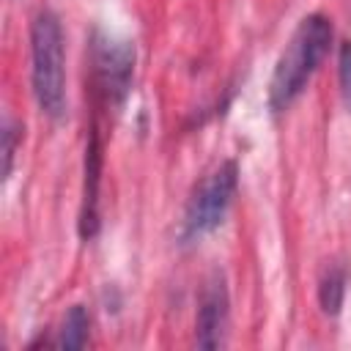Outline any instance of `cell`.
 Here are the masks:
<instances>
[{
	"instance_id": "9c48e42d",
	"label": "cell",
	"mask_w": 351,
	"mask_h": 351,
	"mask_svg": "<svg viewBox=\"0 0 351 351\" xmlns=\"http://www.w3.org/2000/svg\"><path fill=\"white\" fill-rule=\"evenodd\" d=\"M22 140V123L5 118L3 123V176L8 178L11 176V167H14V156H16V145Z\"/></svg>"
},
{
	"instance_id": "3957f363",
	"label": "cell",
	"mask_w": 351,
	"mask_h": 351,
	"mask_svg": "<svg viewBox=\"0 0 351 351\" xmlns=\"http://www.w3.org/2000/svg\"><path fill=\"white\" fill-rule=\"evenodd\" d=\"M239 186V165L236 159L219 162L189 195L186 208H184V222H181V241L192 244L217 230L233 203Z\"/></svg>"
},
{
	"instance_id": "7a4b0ae2",
	"label": "cell",
	"mask_w": 351,
	"mask_h": 351,
	"mask_svg": "<svg viewBox=\"0 0 351 351\" xmlns=\"http://www.w3.org/2000/svg\"><path fill=\"white\" fill-rule=\"evenodd\" d=\"M30 82L38 110L60 121L66 115V52L63 25L52 8H41L30 22Z\"/></svg>"
},
{
	"instance_id": "52a82bcc",
	"label": "cell",
	"mask_w": 351,
	"mask_h": 351,
	"mask_svg": "<svg viewBox=\"0 0 351 351\" xmlns=\"http://www.w3.org/2000/svg\"><path fill=\"white\" fill-rule=\"evenodd\" d=\"M346 285H348V271L343 263H329L318 280V304L326 315H337L346 299Z\"/></svg>"
},
{
	"instance_id": "5b68a950",
	"label": "cell",
	"mask_w": 351,
	"mask_h": 351,
	"mask_svg": "<svg viewBox=\"0 0 351 351\" xmlns=\"http://www.w3.org/2000/svg\"><path fill=\"white\" fill-rule=\"evenodd\" d=\"M230 299H228V282L225 274L219 269H214L203 288H200V299H197V315H195V343L200 348H219L225 343V332H228V310Z\"/></svg>"
},
{
	"instance_id": "8992f818",
	"label": "cell",
	"mask_w": 351,
	"mask_h": 351,
	"mask_svg": "<svg viewBox=\"0 0 351 351\" xmlns=\"http://www.w3.org/2000/svg\"><path fill=\"white\" fill-rule=\"evenodd\" d=\"M99 181H101V145L93 129L85 148V178H82V208H80L82 239H93L99 233Z\"/></svg>"
},
{
	"instance_id": "ba28073f",
	"label": "cell",
	"mask_w": 351,
	"mask_h": 351,
	"mask_svg": "<svg viewBox=\"0 0 351 351\" xmlns=\"http://www.w3.org/2000/svg\"><path fill=\"white\" fill-rule=\"evenodd\" d=\"M88 337H90V313L82 304H74L66 313V318H63V324L58 329L55 346H60V348H82V346H88Z\"/></svg>"
},
{
	"instance_id": "30bf717a",
	"label": "cell",
	"mask_w": 351,
	"mask_h": 351,
	"mask_svg": "<svg viewBox=\"0 0 351 351\" xmlns=\"http://www.w3.org/2000/svg\"><path fill=\"white\" fill-rule=\"evenodd\" d=\"M337 80H340V96L351 112V38L343 41L337 49Z\"/></svg>"
},
{
	"instance_id": "6da1fadb",
	"label": "cell",
	"mask_w": 351,
	"mask_h": 351,
	"mask_svg": "<svg viewBox=\"0 0 351 351\" xmlns=\"http://www.w3.org/2000/svg\"><path fill=\"white\" fill-rule=\"evenodd\" d=\"M332 38H335V27H332V19L324 14H307L296 25L269 80L271 112H282L299 99V93L307 88V82L329 55Z\"/></svg>"
},
{
	"instance_id": "277c9868",
	"label": "cell",
	"mask_w": 351,
	"mask_h": 351,
	"mask_svg": "<svg viewBox=\"0 0 351 351\" xmlns=\"http://www.w3.org/2000/svg\"><path fill=\"white\" fill-rule=\"evenodd\" d=\"M134 63L137 49L129 38H118L110 33L96 30L90 38V69H93V85L101 93L104 104L118 107L134 80Z\"/></svg>"
}]
</instances>
